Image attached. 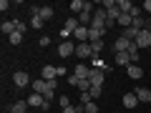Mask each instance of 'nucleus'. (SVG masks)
Masks as SVG:
<instances>
[{"label": "nucleus", "instance_id": "17", "mask_svg": "<svg viewBox=\"0 0 151 113\" xmlns=\"http://www.w3.org/2000/svg\"><path fill=\"white\" fill-rule=\"evenodd\" d=\"M131 23H134V18H131V13H121V18H119V25L124 28H131Z\"/></svg>", "mask_w": 151, "mask_h": 113}, {"label": "nucleus", "instance_id": "36", "mask_svg": "<svg viewBox=\"0 0 151 113\" xmlns=\"http://www.w3.org/2000/svg\"><path fill=\"white\" fill-rule=\"evenodd\" d=\"M48 45H50V38L43 35V38H40V48H48Z\"/></svg>", "mask_w": 151, "mask_h": 113}, {"label": "nucleus", "instance_id": "15", "mask_svg": "<svg viewBox=\"0 0 151 113\" xmlns=\"http://www.w3.org/2000/svg\"><path fill=\"white\" fill-rule=\"evenodd\" d=\"M0 30L5 33L8 38L13 35V33H15V20H3V25H0Z\"/></svg>", "mask_w": 151, "mask_h": 113}, {"label": "nucleus", "instance_id": "10", "mask_svg": "<svg viewBox=\"0 0 151 113\" xmlns=\"http://www.w3.org/2000/svg\"><path fill=\"white\" fill-rule=\"evenodd\" d=\"M88 33H91V28H86V25H81L78 30L73 33V38L78 40V43H88Z\"/></svg>", "mask_w": 151, "mask_h": 113}, {"label": "nucleus", "instance_id": "6", "mask_svg": "<svg viewBox=\"0 0 151 113\" xmlns=\"http://www.w3.org/2000/svg\"><path fill=\"white\" fill-rule=\"evenodd\" d=\"M126 75H129L131 81H139L141 75H144V68H141V65H139V63H131V65H129V68H126Z\"/></svg>", "mask_w": 151, "mask_h": 113}, {"label": "nucleus", "instance_id": "14", "mask_svg": "<svg viewBox=\"0 0 151 113\" xmlns=\"http://www.w3.org/2000/svg\"><path fill=\"white\" fill-rule=\"evenodd\" d=\"M136 106H139L136 93H126V96H124V108H136Z\"/></svg>", "mask_w": 151, "mask_h": 113}, {"label": "nucleus", "instance_id": "19", "mask_svg": "<svg viewBox=\"0 0 151 113\" xmlns=\"http://www.w3.org/2000/svg\"><path fill=\"white\" fill-rule=\"evenodd\" d=\"M116 65H126V68H129V65H131L129 53H116Z\"/></svg>", "mask_w": 151, "mask_h": 113}, {"label": "nucleus", "instance_id": "9", "mask_svg": "<svg viewBox=\"0 0 151 113\" xmlns=\"http://www.w3.org/2000/svg\"><path fill=\"white\" fill-rule=\"evenodd\" d=\"M73 75H76V78H81V81H86L88 75H91V68H88L86 63H81V65H76V68H73Z\"/></svg>", "mask_w": 151, "mask_h": 113}, {"label": "nucleus", "instance_id": "42", "mask_svg": "<svg viewBox=\"0 0 151 113\" xmlns=\"http://www.w3.org/2000/svg\"><path fill=\"white\" fill-rule=\"evenodd\" d=\"M8 113H15V111H8Z\"/></svg>", "mask_w": 151, "mask_h": 113}, {"label": "nucleus", "instance_id": "35", "mask_svg": "<svg viewBox=\"0 0 151 113\" xmlns=\"http://www.w3.org/2000/svg\"><path fill=\"white\" fill-rule=\"evenodd\" d=\"M116 5H119L116 0H103V8H106V10H108V8H116Z\"/></svg>", "mask_w": 151, "mask_h": 113}, {"label": "nucleus", "instance_id": "31", "mask_svg": "<svg viewBox=\"0 0 151 113\" xmlns=\"http://www.w3.org/2000/svg\"><path fill=\"white\" fill-rule=\"evenodd\" d=\"M139 48H136V50H131V53H129V58H131V63H139Z\"/></svg>", "mask_w": 151, "mask_h": 113}, {"label": "nucleus", "instance_id": "5", "mask_svg": "<svg viewBox=\"0 0 151 113\" xmlns=\"http://www.w3.org/2000/svg\"><path fill=\"white\" fill-rule=\"evenodd\" d=\"M25 101H28V106H30V108H40V111H43V106H45V98L40 96V93H30Z\"/></svg>", "mask_w": 151, "mask_h": 113}, {"label": "nucleus", "instance_id": "18", "mask_svg": "<svg viewBox=\"0 0 151 113\" xmlns=\"http://www.w3.org/2000/svg\"><path fill=\"white\" fill-rule=\"evenodd\" d=\"M28 108H30V106H28V101H15L10 111H15V113H28Z\"/></svg>", "mask_w": 151, "mask_h": 113}, {"label": "nucleus", "instance_id": "8", "mask_svg": "<svg viewBox=\"0 0 151 113\" xmlns=\"http://www.w3.org/2000/svg\"><path fill=\"white\" fill-rule=\"evenodd\" d=\"M103 70H98V68H91V75H88V81H91V86H103Z\"/></svg>", "mask_w": 151, "mask_h": 113}, {"label": "nucleus", "instance_id": "28", "mask_svg": "<svg viewBox=\"0 0 151 113\" xmlns=\"http://www.w3.org/2000/svg\"><path fill=\"white\" fill-rule=\"evenodd\" d=\"M101 93H103V86H93V88H91V96H93V101H96V98H101Z\"/></svg>", "mask_w": 151, "mask_h": 113}, {"label": "nucleus", "instance_id": "24", "mask_svg": "<svg viewBox=\"0 0 151 113\" xmlns=\"http://www.w3.org/2000/svg\"><path fill=\"white\" fill-rule=\"evenodd\" d=\"M28 28H30V23H23V20H15V30L18 33H23V35H25V30Z\"/></svg>", "mask_w": 151, "mask_h": 113}, {"label": "nucleus", "instance_id": "16", "mask_svg": "<svg viewBox=\"0 0 151 113\" xmlns=\"http://www.w3.org/2000/svg\"><path fill=\"white\" fill-rule=\"evenodd\" d=\"M70 13H76V15H81L83 10H86V3H83V0H73V3H70Z\"/></svg>", "mask_w": 151, "mask_h": 113}, {"label": "nucleus", "instance_id": "20", "mask_svg": "<svg viewBox=\"0 0 151 113\" xmlns=\"http://www.w3.org/2000/svg\"><path fill=\"white\" fill-rule=\"evenodd\" d=\"M53 15H55V10H53L50 5H43V8H40V18H43V20H50Z\"/></svg>", "mask_w": 151, "mask_h": 113}, {"label": "nucleus", "instance_id": "33", "mask_svg": "<svg viewBox=\"0 0 151 113\" xmlns=\"http://www.w3.org/2000/svg\"><path fill=\"white\" fill-rule=\"evenodd\" d=\"M78 81H81V78H76V75H73V73H70V75H68V86H76V88H78Z\"/></svg>", "mask_w": 151, "mask_h": 113}, {"label": "nucleus", "instance_id": "30", "mask_svg": "<svg viewBox=\"0 0 151 113\" xmlns=\"http://www.w3.org/2000/svg\"><path fill=\"white\" fill-rule=\"evenodd\" d=\"M58 103H60V108H68V106H73L68 96H60V98H58Z\"/></svg>", "mask_w": 151, "mask_h": 113}, {"label": "nucleus", "instance_id": "1", "mask_svg": "<svg viewBox=\"0 0 151 113\" xmlns=\"http://www.w3.org/2000/svg\"><path fill=\"white\" fill-rule=\"evenodd\" d=\"M13 83H15V88H28V86H33V83H30V75H28L25 70H15V73H13Z\"/></svg>", "mask_w": 151, "mask_h": 113}, {"label": "nucleus", "instance_id": "34", "mask_svg": "<svg viewBox=\"0 0 151 113\" xmlns=\"http://www.w3.org/2000/svg\"><path fill=\"white\" fill-rule=\"evenodd\" d=\"M144 30H149V33H151V15H146V18H144Z\"/></svg>", "mask_w": 151, "mask_h": 113}, {"label": "nucleus", "instance_id": "38", "mask_svg": "<svg viewBox=\"0 0 151 113\" xmlns=\"http://www.w3.org/2000/svg\"><path fill=\"white\" fill-rule=\"evenodd\" d=\"M131 18H141V8H136V5L131 8Z\"/></svg>", "mask_w": 151, "mask_h": 113}, {"label": "nucleus", "instance_id": "32", "mask_svg": "<svg viewBox=\"0 0 151 113\" xmlns=\"http://www.w3.org/2000/svg\"><path fill=\"white\" fill-rule=\"evenodd\" d=\"M141 10H144L146 15H151V0H144V5H141Z\"/></svg>", "mask_w": 151, "mask_h": 113}, {"label": "nucleus", "instance_id": "7", "mask_svg": "<svg viewBox=\"0 0 151 113\" xmlns=\"http://www.w3.org/2000/svg\"><path fill=\"white\" fill-rule=\"evenodd\" d=\"M136 45H139V48H151V33L149 30H141L139 38H136Z\"/></svg>", "mask_w": 151, "mask_h": 113}, {"label": "nucleus", "instance_id": "25", "mask_svg": "<svg viewBox=\"0 0 151 113\" xmlns=\"http://www.w3.org/2000/svg\"><path fill=\"white\" fill-rule=\"evenodd\" d=\"M43 25H45V20H43L40 15H38V18H30V28H43Z\"/></svg>", "mask_w": 151, "mask_h": 113}, {"label": "nucleus", "instance_id": "22", "mask_svg": "<svg viewBox=\"0 0 151 113\" xmlns=\"http://www.w3.org/2000/svg\"><path fill=\"white\" fill-rule=\"evenodd\" d=\"M8 40H10V45H20V43H23V33H18V30H15L10 38H8Z\"/></svg>", "mask_w": 151, "mask_h": 113}, {"label": "nucleus", "instance_id": "27", "mask_svg": "<svg viewBox=\"0 0 151 113\" xmlns=\"http://www.w3.org/2000/svg\"><path fill=\"white\" fill-rule=\"evenodd\" d=\"M131 28H136V30H144V15H141V18H134Z\"/></svg>", "mask_w": 151, "mask_h": 113}, {"label": "nucleus", "instance_id": "2", "mask_svg": "<svg viewBox=\"0 0 151 113\" xmlns=\"http://www.w3.org/2000/svg\"><path fill=\"white\" fill-rule=\"evenodd\" d=\"M76 55H78L81 60H91V58H93L91 43H78V45H76Z\"/></svg>", "mask_w": 151, "mask_h": 113}, {"label": "nucleus", "instance_id": "13", "mask_svg": "<svg viewBox=\"0 0 151 113\" xmlns=\"http://www.w3.org/2000/svg\"><path fill=\"white\" fill-rule=\"evenodd\" d=\"M33 93H40V96H45V93H48V83L43 81V78H40V81H33Z\"/></svg>", "mask_w": 151, "mask_h": 113}, {"label": "nucleus", "instance_id": "29", "mask_svg": "<svg viewBox=\"0 0 151 113\" xmlns=\"http://www.w3.org/2000/svg\"><path fill=\"white\" fill-rule=\"evenodd\" d=\"M93 101V96H91V91H86V93H81V106H86V103H91Z\"/></svg>", "mask_w": 151, "mask_h": 113}, {"label": "nucleus", "instance_id": "37", "mask_svg": "<svg viewBox=\"0 0 151 113\" xmlns=\"http://www.w3.org/2000/svg\"><path fill=\"white\" fill-rule=\"evenodd\" d=\"M70 35H73V33H70V30H65V28H60V38H63V40H68Z\"/></svg>", "mask_w": 151, "mask_h": 113}, {"label": "nucleus", "instance_id": "12", "mask_svg": "<svg viewBox=\"0 0 151 113\" xmlns=\"http://www.w3.org/2000/svg\"><path fill=\"white\" fill-rule=\"evenodd\" d=\"M136 98H139V103H151V91L149 88H136Z\"/></svg>", "mask_w": 151, "mask_h": 113}, {"label": "nucleus", "instance_id": "3", "mask_svg": "<svg viewBox=\"0 0 151 113\" xmlns=\"http://www.w3.org/2000/svg\"><path fill=\"white\" fill-rule=\"evenodd\" d=\"M58 55H60V58H70V55H76V45L70 43V40H63V43L58 45Z\"/></svg>", "mask_w": 151, "mask_h": 113}, {"label": "nucleus", "instance_id": "21", "mask_svg": "<svg viewBox=\"0 0 151 113\" xmlns=\"http://www.w3.org/2000/svg\"><path fill=\"white\" fill-rule=\"evenodd\" d=\"M131 8H134L131 0H119V10H121V13H131Z\"/></svg>", "mask_w": 151, "mask_h": 113}, {"label": "nucleus", "instance_id": "43", "mask_svg": "<svg viewBox=\"0 0 151 113\" xmlns=\"http://www.w3.org/2000/svg\"><path fill=\"white\" fill-rule=\"evenodd\" d=\"M81 113H86V111H81Z\"/></svg>", "mask_w": 151, "mask_h": 113}, {"label": "nucleus", "instance_id": "39", "mask_svg": "<svg viewBox=\"0 0 151 113\" xmlns=\"http://www.w3.org/2000/svg\"><path fill=\"white\" fill-rule=\"evenodd\" d=\"M45 83H48L50 91H55V88H58V78H55V81H45Z\"/></svg>", "mask_w": 151, "mask_h": 113}, {"label": "nucleus", "instance_id": "4", "mask_svg": "<svg viewBox=\"0 0 151 113\" xmlns=\"http://www.w3.org/2000/svg\"><path fill=\"white\" fill-rule=\"evenodd\" d=\"M131 50V40H126L124 35L116 38V43H113V53H129Z\"/></svg>", "mask_w": 151, "mask_h": 113}, {"label": "nucleus", "instance_id": "40", "mask_svg": "<svg viewBox=\"0 0 151 113\" xmlns=\"http://www.w3.org/2000/svg\"><path fill=\"white\" fill-rule=\"evenodd\" d=\"M8 8H10V3H8V0H0V10L5 13V10H8Z\"/></svg>", "mask_w": 151, "mask_h": 113}, {"label": "nucleus", "instance_id": "26", "mask_svg": "<svg viewBox=\"0 0 151 113\" xmlns=\"http://www.w3.org/2000/svg\"><path fill=\"white\" fill-rule=\"evenodd\" d=\"M83 111H86V113H98V106H96V101L86 103V106H83Z\"/></svg>", "mask_w": 151, "mask_h": 113}, {"label": "nucleus", "instance_id": "11", "mask_svg": "<svg viewBox=\"0 0 151 113\" xmlns=\"http://www.w3.org/2000/svg\"><path fill=\"white\" fill-rule=\"evenodd\" d=\"M40 73H43V81H55V78H58V68H55V65H45Z\"/></svg>", "mask_w": 151, "mask_h": 113}, {"label": "nucleus", "instance_id": "41", "mask_svg": "<svg viewBox=\"0 0 151 113\" xmlns=\"http://www.w3.org/2000/svg\"><path fill=\"white\" fill-rule=\"evenodd\" d=\"M40 113H50V111H40Z\"/></svg>", "mask_w": 151, "mask_h": 113}, {"label": "nucleus", "instance_id": "23", "mask_svg": "<svg viewBox=\"0 0 151 113\" xmlns=\"http://www.w3.org/2000/svg\"><path fill=\"white\" fill-rule=\"evenodd\" d=\"M91 48H93V55H101L106 45H103V40H96V43H91Z\"/></svg>", "mask_w": 151, "mask_h": 113}]
</instances>
